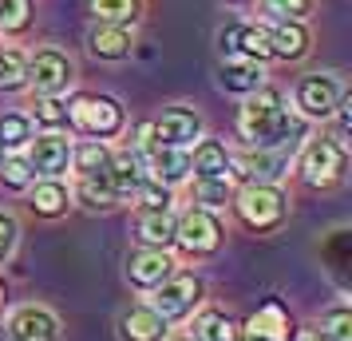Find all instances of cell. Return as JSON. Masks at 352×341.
<instances>
[{
  "mask_svg": "<svg viewBox=\"0 0 352 341\" xmlns=\"http://www.w3.org/2000/svg\"><path fill=\"white\" fill-rule=\"evenodd\" d=\"M170 270H175V262L162 250H155V246H143V250H135L127 258V278L135 286H159V282L170 278Z\"/></svg>",
  "mask_w": 352,
  "mask_h": 341,
  "instance_id": "8fae6325",
  "label": "cell"
},
{
  "mask_svg": "<svg viewBox=\"0 0 352 341\" xmlns=\"http://www.w3.org/2000/svg\"><path fill=\"white\" fill-rule=\"evenodd\" d=\"M139 238H143L146 246H155V250L170 246L175 242V218L166 211H146L143 218H139Z\"/></svg>",
  "mask_w": 352,
  "mask_h": 341,
  "instance_id": "44dd1931",
  "label": "cell"
},
{
  "mask_svg": "<svg viewBox=\"0 0 352 341\" xmlns=\"http://www.w3.org/2000/svg\"><path fill=\"white\" fill-rule=\"evenodd\" d=\"M146 159H151L155 183H162V187L186 179V171H190V155L182 147H155V151H146Z\"/></svg>",
  "mask_w": 352,
  "mask_h": 341,
  "instance_id": "2e32d148",
  "label": "cell"
},
{
  "mask_svg": "<svg viewBox=\"0 0 352 341\" xmlns=\"http://www.w3.org/2000/svg\"><path fill=\"white\" fill-rule=\"evenodd\" d=\"M222 87L226 92H257L261 87V68L254 60H234L222 68Z\"/></svg>",
  "mask_w": 352,
  "mask_h": 341,
  "instance_id": "603a6c76",
  "label": "cell"
},
{
  "mask_svg": "<svg viewBox=\"0 0 352 341\" xmlns=\"http://www.w3.org/2000/svg\"><path fill=\"white\" fill-rule=\"evenodd\" d=\"M67 159H72V147H67V139H60V135H40L32 143V155H28L32 171L48 175V179H56L60 171H67Z\"/></svg>",
  "mask_w": 352,
  "mask_h": 341,
  "instance_id": "4fadbf2b",
  "label": "cell"
},
{
  "mask_svg": "<svg viewBox=\"0 0 352 341\" xmlns=\"http://www.w3.org/2000/svg\"><path fill=\"white\" fill-rule=\"evenodd\" d=\"M24 80H28V60L20 52H0V87L16 92V87H24Z\"/></svg>",
  "mask_w": 352,
  "mask_h": 341,
  "instance_id": "83f0119b",
  "label": "cell"
},
{
  "mask_svg": "<svg viewBox=\"0 0 352 341\" xmlns=\"http://www.w3.org/2000/svg\"><path fill=\"white\" fill-rule=\"evenodd\" d=\"M182 341H198V338H182Z\"/></svg>",
  "mask_w": 352,
  "mask_h": 341,
  "instance_id": "ab89813d",
  "label": "cell"
},
{
  "mask_svg": "<svg viewBox=\"0 0 352 341\" xmlns=\"http://www.w3.org/2000/svg\"><path fill=\"white\" fill-rule=\"evenodd\" d=\"M0 309H4V282H0Z\"/></svg>",
  "mask_w": 352,
  "mask_h": 341,
  "instance_id": "f35d334b",
  "label": "cell"
},
{
  "mask_svg": "<svg viewBox=\"0 0 352 341\" xmlns=\"http://www.w3.org/2000/svg\"><path fill=\"white\" fill-rule=\"evenodd\" d=\"M198 298H202V282L190 274H178V278H166L159 282V293H155V313L162 318H182V313H190L198 306Z\"/></svg>",
  "mask_w": 352,
  "mask_h": 341,
  "instance_id": "5b68a950",
  "label": "cell"
},
{
  "mask_svg": "<svg viewBox=\"0 0 352 341\" xmlns=\"http://www.w3.org/2000/svg\"><path fill=\"white\" fill-rule=\"evenodd\" d=\"M123 338L127 341H162V333H166V318L162 313H155V309H131V313H123Z\"/></svg>",
  "mask_w": 352,
  "mask_h": 341,
  "instance_id": "e0dca14e",
  "label": "cell"
},
{
  "mask_svg": "<svg viewBox=\"0 0 352 341\" xmlns=\"http://www.w3.org/2000/svg\"><path fill=\"white\" fill-rule=\"evenodd\" d=\"M265 4V12L277 20H297L309 12V0H261Z\"/></svg>",
  "mask_w": 352,
  "mask_h": 341,
  "instance_id": "d590c367",
  "label": "cell"
},
{
  "mask_svg": "<svg viewBox=\"0 0 352 341\" xmlns=\"http://www.w3.org/2000/svg\"><path fill=\"white\" fill-rule=\"evenodd\" d=\"M270 48L273 56H285V60H297V56H305V48H309V32H305L301 24H281V28H273L270 32Z\"/></svg>",
  "mask_w": 352,
  "mask_h": 341,
  "instance_id": "7402d4cb",
  "label": "cell"
},
{
  "mask_svg": "<svg viewBox=\"0 0 352 341\" xmlns=\"http://www.w3.org/2000/svg\"><path fill=\"white\" fill-rule=\"evenodd\" d=\"M72 159H76V171L80 175H96V171H107V163H111V155H107V147L103 143H80L76 151H72Z\"/></svg>",
  "mask_w": 352,
  "mask_h": 341,
  "instance_id": "4316f807",
  "label": "cell"
},
{
  "mask_svg": "<svg viewBox=\"0 0 352 341\" xmlns=\"http://www.w3.org/2000/svg\"><path fill=\"white\" fill-rule=\"evenodd\" d=\"M230 155H226L222 143H214V139H206V143L194 151L190 159V171H198V179H226V171H230Z\"/></svg>",
  "mask_w": 352,
  "mask_h": 341,
  "instance_id": "ffe728a7",
  "label": "cell"
},
{
  "mask_svg": "<svg viewBox=\"0 0 352 341\" xmlns=\"http://www.w3.org/2000/svg\"><path fill=\"white\" fill-rule=\"evenodd\" d=\"M194 203H202V207H226L230 203V183L226 179H198Z\"/></svg>",
  "mask_w": 352,
  "mask_h": 341,
  "instance_id": "4dcf8cb0",
  "label": "cell"
},
{
  "mask_svg": "<svg viewBox=\"0 0 352 341\" xmlns=\"http://www.w3.org/2000/svg\"><path fill=\"white\" fill-rule=\"evenodd\" d=\"M28 80H32L36 96H60L72 80V60L64 52H40L28 64Z\"/></svg>",
  "mask_w": 352,
  "mask_h": 341,
  "instance_id": "ba28073f",
  "label": "cell"
},
{
  "mask_svg": "<svg viewBox=\"0 0 352 341\" xmlns=\"http://www.w3.org/2000/svg\"><path fill=\"white\" fill-rule=\"evenodd\" d=\"M135 8H139V0H91V12L103 24H127V20H135Z\"/></svg>",
  "mask_w": 352,
  "mask_h": 341,
  "instance_id": "f546056e",
  "label": "cell"
},
{
  "mask_svg": "<svg viewBox=\"0 0 352 341\" xmlns=\"http://www.w3.org/2000/svg\"><path fill=\"white\" fill-rule=\"evenodd\" d=\"M175 242H182L190 254H210V250H218V242H222V227L206 211H186L175 223Z\"/></svg>",
  "mask_w": 352,
  "mask_h": 341,
  "instance_id": "8992f818",
  "label": "cell"
},
{
  "mask_svg": "<svg viewBox=\"0 0 352 341\" xmlns=\"http://www.w3.org/2000/svg\"><path fill=\"white\" fill-rule=\"evenodd\" d=\"M36 119L48 123V127H60V123H67V107L56 96H44L40 103H36Z\"/></svg>",
  "mask_w": 352,
  "mask_h": 341,
  "instance_id": "e575fe53",
  "label": "cell"
},
{
  "mask_svg": "<svg viewBox=\"0 0 352 341\" xmlns=\"http://www.w3.org/2000/svg\"><path fill=\"white\" fill-rule=\"evenodd\" d=\"M12 246H16V218L0 214V262L12 254Z\"/></svg>",
  "mask_w": 352,
  "mask_h": 341,
  "instance_id": "74e56055",
  "label": "cell"
},
{
  "mask_svg": "<svg viewBox=\"0 0 352 341\" xmlns=\"http://www.w3.org/2000/svg\"><path fill=\"white\" fill-rule=\"evenodd\" d=\"M107 179L115 187V198H127V195H139V187H143V159L135 155V151H119L111 155L107 163Z\"/></svg>",
  "mask_w": 352,
  "mask_h": 341,
  "instance_id": "5bb4252c",
  "label": "cell"
},
{
  "mask_svg": "<svg viewBox=\"0 0 352 341\" xmlns=\"http://www.w3.org/2000/svg\"><path fill=\"white\" fill-rule=\"evenodd\" d=\"M0 175H4V183H8V187H28L36 171H32V163H28V159H20V155H8Z\"/></svg>",
  "mask_w": 352,
  "mask_h": 341,
  "instance_id": "836d02e7",
  "label": "cell"
},
{
  "mask_svg": "<svg viewBox=\"0 0 352 341\" xmlns=\"http://www.w3.org/2000/svg\"><path fill=\"white\" fill-rule=\"evenodd\" d=\"M320 338L324 341H352V313L344 306H336L329 318H324V325H320Z\"/></svg>",
  "mask_w": 352,
  "mask_h": 341,
  "instance_id": "1f68e13d",
  "label": "cell"
},
{
  "mask_svg": "<svg viewBox=\"0 0 352 341\" xmlns=\"http://www.w3.org/2000/svg\"><path fill=\"white\" fill-rule=\"evenodd\" d=\"M8 341H56V318L40 306H24L8 322Z\"/></svg>",
  "mask_w": 352,
  "mask_h": 341,
  "instance_id": "7c38bea8",
  "label": "cell"
},
{
  "mask_svg": "<svg viewBox=\"0 0 352 341\" xmlns=\"http://www.w3.org/2000/svg\"><path fill=\"white\" fill-rule=\"evenodd\" d=\"M139 198H143L146 211H166L170 207V195H166V187L155 179H143V187H139Z\"/></svg>",
  "mask_w": 352,
  "mask_h": 341,
  "instance_id": "8d00e7d4",
  "label": "cell"
},
{
  "mask_svg": "<svg viewBox=\"0 0 352 341\" xmlns=\"http://www.w3.org/2000/svg\"><path fill=\"white\" fill-rule=\"evenodd\" d=\"M80 198L87 207H111L115 203V187L107 179V171H96V175H80Z\"/></svg>",
  "mask_w": 352,
  "mask_h": 341,
  "instance_id": "d4e9b609",
  "label": "cell"
},
{
  "mask_svg": "<svg viewBox=\"0 0 352 341\" xmlns=\"http://www.w3.org/2000/svg\"><path fill=\"white\" fill-rule=\"evenodd\" d=\"M230 167H238V175L250 187H270L277 175H281V159L270 155V151H257V155H241L238 163H230Z\"/></svg>",
  "mask_w": 352,
  "mask_h": 341,
  "instance_id": "ac0fdd59",
  "label": "cell"
},
{
  "mask_svg": "<svg viewBox=\"0 0 352 341\" xmlns=\"http://www.w3.org/2000/svg\"><path fill=\"white\" fill-rule=\"evenodd\" d=\"M344 99V87L333 76H305L297 83V107L305 115H333Z\"/></svg>",
  "mask_w": 352,
  "mask_h": 341,
  "instance_id": "52a82bcc",
  "label": "cell"
},
{
  "mask_svg": "<svg viewBox=\"0 0 352 341\" xmlns=\"http://www.w3.org/2000/svg\"><path fill=\"white\" fill-rule=\"evenodd\" d=\"M91 52L99 60H123L131 52V32L123 24H103V28L91 32Z\"/></svg>",
  "mask_w": 352,
  "mask_h": 341,
  "instance_id": "d6986e66",
  "label": "cell"
},
{
  "mask_svg": "<svg viewBox=\"0 0 352 341\" xmlns=\"http://www.w3.org/2000/svg\"><path fill=\"white\" fill-rule=\"evenodd\" d=\"M64 207H67V187L64 183H56V179L36 183V191H32V211L36 214L56 218V214H64Z\"/></svg>",
  "mask_w": 352,
  "mask_h": 341,
  "instance_id": "cb8c5ba5",
  "label": "cell"
},
{
  "mask_svg": "<svg viewBox=\"0 0 352 341\" xmlns=\"http://www.w3.org/2000/svg\"><path fill=\"white\" fill-rule=\"evenodd\" d=\"M238 211L250 227L270 230L285 218V195L277 187H245L238 195Z\"/></svg>",
  "mask_w": 352,
  "mask_h": 341,
  "instance_id": "3957f363",
  "label": "cell"
},
{
  "mask_svg": "<svg viewBox=\"0 0 352 341\" xmlns=\"http://www.w3.org/2000/svg\"><path fill=\"white\" fill-rule=\"evenodd\" d=\"M301 171L309 183H317V187H329V183L340 179V171H344V147L333 143V139H317V143L305 147L301 155Z\"/></svg>",
  "mask_w": 352,
  "mask_h": 341,
  "instance_id": "277c9868",
  "label": "cell"
},
{
  "mask_svg": "<svg viewBox=\"0 0 352 341\" xmlns=\"http://www.w3.org/2000/svg\"><path fill=\"white\" fill-rule=\"evenodd\" d=\"M194 329H198V341H238L241 338V329L226 313H202Z\"/></svg>",
  "mask_w": 352,
  "mask_h": 341,
  "instance_id": "484cf974",
  "label": "cell"
},
{
  "mask_svg": "<svg viewBox=\"0 0 352 341\" xmlns=\"http://www.w3.org/2000/svg\"><path fill=\"white\" fill-rule=\"evenodd\" d=\"M32 139V123L24 119V115H0V147H8V151H16Z\"/></svg>",
  "mask_w": 352,
  "mask_h": 341,
  "instance_id": "f1b7e54d",
  "label": "cell"
},
{
  "mask_svg": "<svg viewBox=\"0 0 352 341\" xmlns=\"http://www.w3.org/2000/svg\"><path fill=\"white\" fill-rule=\"evenodd\" d=\"M218 40H222L226 52H241V56L254 60V64H261V60H270L273 56L270 32H265V28H254V24H230V28L218 32Z\"/></svg>",
  "mask_w": 352,
  "mask_h": 341,
  "instance_id": "30bf717a",
  "label": "cell"
},
{
  "mask_svg": "<svg viewBox=\"0 0 352 341\" xmlns=\"http://www.w3.org/2000/svg\"><path fill=\"white\" fill-rule=\"evenodd\" d=\"M67 119L80 131H87V135H115V131L123 127V112L107 96H80L67 107Z\"/></svg>",
  "mask_w": 352,
  "mask_h": 341,
  "instance_id": "7a4b0ae2",
  "label": "cell"
},
{
  "mask_svg": "<svg viewBox=\"0 0 352 341\" xmlns=\"http://www.w3.org/2000/svg\"><path fill=\"white\" fill-rule=\"evenodd\" d=\"M238 131L245 143H254L257 151H273V147H293L305 135V123L293 119L289 107L281 103L277 92H261L245 99V107L238 115Z\"/></svg>",
  "mask_w": 352,
  "mask_h": 341,
  "instance_id": "6da1fadb",
  "label": "cell"
},
{
  "mask_svg": "<svg viewBox=\"0 0 352 341\" xmlns=\"http://www.w3.org/2000/svg\"><path fill=\"white\" fill-rule=\"evenodd\" d=\"M245 338H254V341H285L289 338V313L277 306V302H265V306L245 322Z\"/></svg>",
  "mask_w": 352,
  "mask_h": 341,
  "instance_id": "9a60e30c",
  "label": "cell"
},
{
  "mask_svg": "<svg viewBox=\"0 0 352 341\" xmlns=\"http://www.w3.org/2000/svg\"><path fill=\"white\" fill-rule=\"evenodd\" d=\"M32 12V0H0V24L4 28H24Z\"/></svg>",
  "mask_w": 352,
  "mask_h": 341,
  "instance_id": "d6a6232c",
  "label": "cell"
},
{
  "mask_svg": "<svg viewBox=\"0 0 352 341\" xmlns=\"http://www.w3.org/2000/svg\"><path fill=\"white\" fill-rule=\"evenodd\" d=\"M151 131H155V143L159 147H186L202 135V119L194 112H186V107H170V112H162L151 123Z\"/></svg>",
  "mask_w": 352,
  "mask_h": 341,
  "instance_id": "9c48e42d",
  "label": "cell"
}]
</instances>
